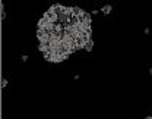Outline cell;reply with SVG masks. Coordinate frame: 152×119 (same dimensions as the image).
I'll use <instances>...</instances> for the list:
<instances>
[{
  "mask_svg": "<svg viewBox=\"0 0 152 119\" xmlns=\"http://www.w3.org/2000/svg\"><path fill=\"white\" fill-rule=\"evenodd\" d=\"M37 35L44 56L54 53L67 59L91 40V16L79 7L56 3L39 19Z\"/></svg>",
  "mask_w": 152,
  "mask_h": 119,
  "instance_id": "obj_1",
  "label": "cell"
},
{
  "mask_svg": "<svg viewBox=\"0 0 152 119\" xmlns=\"http://www.w3.org/2000/svg\"><path fill=\"white\" fill-rule=\"evenodd\" d=\"M111 9H113V7H111V4H105V6L101 9V12H102V13H105V15H108V13L111 12Z\"/></svg>",
  "mask_w": 152,
  "mask_h": 119,
  "instance_id": "obj_2",
  "label": "cell"
},
{
  "mask_svg": "<svg viewBox=\"0 0 152 119\" xmlns=\"http://www.w3.org/2000/svg\"><path fill=\"white\" fill-rule=\"evenodd\" d=\"M92 47H94V41H92V38H91L89 41H88V43H86V46H85V50H86V52H91V50H92Z\"/></svg>",
  "mask_w": 152,
  "mask_h": 119,
  "instance_id": "obj_3",
  "label": "cell"
},
{
  "mask_svg": "<svg viewBox=\"0 0 152 119\" xmlns=\"http://www.w3.org/2000/svg\"><path fill=\"white\" fill-rule=\"evenodd\" d=\"M0 7H1V19H4V3H1Z\"/></svg>",
  "mask_w": 152,
  "mask_h": 119,
  "instance_id": "obj_4",
  "label": "cell"
},
{
  "mask_svg": "<svg viewBox=\"0 0 152 119\" xmlns=\"http://www.w3.org/2000/svg\"><path fill=\"white\" fill-rule=\"evenodd\" d=\"M6 85H7V81L3 79V81H1V87H6Z\"/></svg>",
  "mask_w": 152,
  "mask_h": 119,
  "instance_id": "obj_5",
  "label": "cell"
},
{
  "mask_svg": "<svg viewBox=\"0 0 152 119\" xmlns=\"http://www.w3.org/2000/svg\"><path fill=\"white\" fill-rule=\"evenodd\" d=\"M26 60H28V56H26V55H23V56H22V62H26Z\"/></svg>",
  "mask_w": 152,
  "mask_h": 119,
  "instance_id": "obj_6",
  "label": "cell"
},
{
  "mask_svg": "<svg viewBox=\"0 0 152 119\" xmlns=\"http://www.w3.org/2000/svg\"><path fill=\"white\" fill-rule=\"evenodd\" d=\"M145 119H152V116H148V118H145Z\"/></svg>",
  "mask_w": 152,
  "mask_h": 119,
  "instance_id": "obj_7",
  "label": "cell"
},
{
  "mask_svg": "<svg viewBox=\"0 0 152 119\" xmlns=\"http://www.w3.org/2000/svg\"><path fill=\"white\" fill-rule=\"evenodd\" d=\"M151 75H152V65H151Z\"/></svg>",
  "mask_w": 152,
  "mask_h": 119,
  "instance_id": "obj_8",
  "label": "cell"
}]
</instances>
